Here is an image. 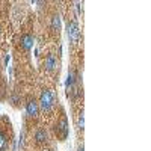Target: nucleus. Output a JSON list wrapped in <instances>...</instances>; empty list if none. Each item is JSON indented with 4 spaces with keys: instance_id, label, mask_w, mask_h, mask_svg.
<instances>
[{
    "instance_id": "1",
    "label": "nucleus",
    "mask_w": 151,
    "mask_h": 151,
    "mask_svg": "<svg viewBox=\"0 0 151 151\" xmlns=\"http://www.w3.org/2000/svg\"><path fill=\"white\" fill-rule=\"evenodd\" d=\"M53 101H55V97H53V92L48 91V89H42L41 91V95H40V107L42 110H50L53 107Z\"/></svg>"
},
{
    "instance_id": "2",
    "label": "nucleus",
    "mask_w": 151,
    "mask_h": 151,
    "mask_svg": "<svg viewBox=\"0 0 151 151\" xmlns=\"http://www.w3.org/2000/svg\"><path fill=\"white\" fill-rule=\"evenodd\" d=\"M67 35H68L71 42H77L79 41L80 30H79V26H77V21H70L67 24Z\"/></svg>"
},
{
    "instance_id": "3",
    "label": "nucleus",
    "mask_w": 151,
    "mask_h": 151,
    "mask_svg": "<svg viewBox=\"0 0 151 151\" xmlns=\"http://www.w3.org/2000/svg\"><path fill=\"white\" fill-rule=\"evenodd\" d=\"M56 132L60 137V141H65L68 137V133H70V127H68V122H67V118H62L59 121V124L56 125Z\"/></svg>"
},
{
    "instance_id": "4",
    "label": "nucleus",
    "mask_w": 151,
    "mask_h": 151,
    "mask_svg": "<svg viewBox=\"0 0 151 151\" xmlns=\"http://www.w3.org/2000/svg\"><path fill=\"white\" fill-rule=\"evenodd\" d=\"M26 113L30 118H36L40 115V104H38L36 100H29L26 103Z\"/></svg>"
},
{
    "instance_id": "5",
    "label": "nucleus",
    "mask_w": 151,
    "mask_h": 151,
    "mask_svg": "<svg viewBox=\"0 0 151 151\" xmlns=\"http://www.w3.org/2000/svg\"><path fill=\"white\" fill-rule=\"evenodd\" d=\"M33 36L30 35V33H24L23 36H21V47H23V50H26V52H29V50L33 47Z\"/></svg>"
},
{
    "instance_id": "6",
    "label": "nucleus",
    "mask_w": 151,
    "mask_h": 151,
    "mask_svg": "<svg viewBox=\"0 0 151 151\" xmlns=\"http://www.w3.org/2000/svg\"><path fill=\"white\" fill-rule=\"evenodd\" d=\"M56 67H58V59H56V56H55V55H48V56L45 58V60H44V68H45L47 71H53Z\"/></svg>"
},
{
    "instance_id": "7",
    "label": "nucleus",
    "mask_w": 151,
    "mask_h": 151,
    "mask_svg": "<svg viewBox=\"0 0 151 151\" xmlns=\"http://www.w3.org/2000/svg\"><path fill=\"white\" fill-rule=\"evenodd\" d=\"M35 141L40 142V144L47 141V132H45V129H38L35 132Z\"/></svg>"
},
{
    "instance_id": "8",
    "label": "nucleus",
    "mask_w": 151,
    "mask_h": 151,
    "mask_svg": "<svg viewBox=\"0 0 151 151\" xmlns=\"http://www.w3.org/2000/svg\"><path fill=\"white\" fill-rule=\"evenodd\" d=\"M76 80H77V76L74 74V71H70V73H68V77H67V83H65V86H67V88H73Z\"/></svg>"
},
{
    "instance_id": "9",
    "label": "nucleus",
    "mask_w": 151,
    "mask_h": 151,
    "mask_svg": "<svg viewBox=\"0 0 151 151\" xmlns=\"http://www.w3.org/2000/svg\"><path fill=\"white\" fill-rule=\"evenodd\" d=\"M6 148H8V137L2 130H0V151H5Z\"/></svg>"
},
{
    "instance_id": "10",
    "label": "nucleus",
    "mask_w": 151,
    "mask_h": 151,
    "mask_svg": "<svg viewBox=\"0 0 151 151\" xmlns=\"http://www.w3.org/2000/svg\"><path fill=\"white\" fill-rule=\"evenodd\" d=\"M77 127H79L80 130L85 129V112H83V110L79 112V116H77Z\"/></svg>"
},
{
    "instance_id": "11",
    "label": "nucleus",
    "mask_w": 151,
    "mask_h": 151,
    "mask_svg": "<svg viewBox=\"0 0 151 151\" xmlns=\"http://www.w3.org/2000/svg\"><path fill=\"white\" fill-rule=\"evenodd\" d=\"M52 27L55 30H59L60 29V17L59 15H53L52 17Z\"/></svg>"
},
{
    "instance_id": "12",
    "label": "nucleus",
    "mask_w": 151,
    "mask_h": 151,
    "mask_svg": "<svg viewBox=\"0 0 151 151\" xmlns=\"http://www.w3.org/2000/svg\"><path fill=\"white\" fill-rule=\"evenodd\" d=\"M11 101H12V104H17V103L20 101V97H18L17 94H12V95H11Z\"/></svg>"
},
{
    "instance_id": "13",
    "label": "nucleus",
    "mask_w": 151,
    "mask_h": 151,
    "mask_svg": "<svg viewBox=\"0 0 151 151\" xmlns=\"http://www.w3.org/2000/svg\"><path fill=\"white\" fill-rule=\"evenodd\" d=\"M77 151H85V147H83V144H82V145L77 148Z\"/></svg>"
},
{
    "instance_id": "14",
    "label": "nucleus",
    "mask_w": 151,
    "mask_h": 151,
    "mask_svg": "<svg viewBox=\"0 0 151 151\" xmlns=\"http://www.w3.org/2000/svg\"><path fill=\"white\" fill-rule=\"evenodd\" d=\"M8 62H9V55L5 58V65H8Z\"/></svg>"
},
{
    "instance_id": "15",
    "label": "nucleus",
    "mask_w": 151,
    "mask_h": 151,
    "mask_svg": "<svg viewBox=\"0 0 151 151\" xmlns=\"http://www.w3.org/2000/svg\"><path fill=\"white\" fill-rule=\"evenodd\" d=\"M45 151H48V150H45Z\"/></svg>"
},
{
    "instance_id": "16",
    "label": "nucleus",
    "mask_w": 151,
    "mask_h": 151,
    "mask_svg": "<svg viewBox=\"0 0 151 151\" xmlns=\"http://www.w3.org/2000/svg\"><path fill=\"white\" fill-rule=\"evenodd\" d=\"M0 110H2V109H0Z\"/></svg>"
}]
</instances>
